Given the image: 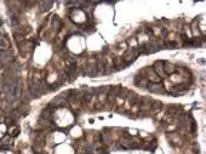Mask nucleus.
Returning a JSON list of instances; mask_svg holds the SVG:
<instances>
[{
  "instance_id": "1",
  "label": "nucleus",
  "mask_w": 206,
  "mask_h": 154,
  "mask_svg": "<svg viewBox=\"0 0 206 154\" xmlns=\"http://www.w3.org/2000/svg\"><path fill=\"white\" fill-rule=\"evenodd\" d=\"M164 61H156L155 63H154V66H153V70L155 72V74L159 76L160 79H165V78H167V75H166V73L164 72Z\"/></svg>"
},
{
  "instance_id": "2",
  "label": "nucleus",
  "mask_w": 206,
  "mask_h": 154,
  "mask_svg": "<svg viewBox=\"0 0 206 154\" xmlns=\"http://www.w3.org/2000/svg\"><path fill=\"white\" fill-rule=\"evenodd\" d=\"M40 82L38 79H34L33 83H31L29 85V92L33 95V97H39L41 95V90H40Z\"/></svg>"
},
{
  "instance_id": "3",
  "label": "nucleus",
  "mask_w": 206,
  "mask_h": 154,
  "mask_svg": "<svg viewBox=\"0 0 206 154\" xmlns=\"http://www.w3.org/2000/svg\"><path fill=\"white\" fill-rule=\"evenodd\" d=\"M136 58H137V55L134 52V50H129V51H126V52L124 53V56H123V61L125 62V64H130V63H132Z\"/></svg>"
},
{
  "instance_id": "4",
  "label": "nucleus",
  "mask_w": 206,
  "mask_h": 154,
  "mask_svg": "<svg viewBox=\"0 0 206 154\" xmlns=\"http://www.w3.org/2000/svg\"><path fill=\"white\" fill-rule=\"evenodd\" d=\"M147 89H148L150 92H153V94H165V92H166L161 84H153V83H152V84H148Z\"/></svg>"
},
{
  "instance_id": "5",
  "label": "nucleus",
  "mask_w": 206,
  "mask_h": 154,
  "mask_svg": "<svg viewBox=\"0 0 206 154\" xmlns=\"http://www.w3.org/2000/svg\"><path fill=\"white\" fill-rule=\"evenodd\" d=\"M147 72H148V78L150 79V82H153V84H160V78L155 74V72L153 70V68L148 67L147 68Z\"/></svg>"
},
{
  "instance_id": "6",
  "label": "nucleus",
  "mask_w": 206,
  "mask_h": 154,
  "mask_svg": "<svg viewBox=\"0 0 206 154\" xmlns=\"http://www.w3.org/2000/svg\"><path fill=\"white\" fill-rule=\"evenodd\" d=\"M51 107H61V106H66L67 104V100H64L63 97L61 96H57L55 97L52 101H51Z\"/></svg>"
},
{
  "instance_id": "7",
  "label": "nucleus",
  "mask_w": 206,
  "mask_h": 154,
  "mask_svg": "<svg viewBox=\"0 0 206 154\" xmlns=\"http://www.w3.org/2000/svg\"><path fill=\"white\" fill-rule=\"evenodd\" d=\"M90 152H92V153H95V154H106L105 152H103V147H102V143H99V142H96V143H93L92 144V147H91V150Z\"/></svg>"
},
{
  "instance_id": "8",
  "label": "nucleus",
  "mask_w": 206,
  "mask_h": 154,
  "mask_svg": "<svg viewBox=\"0 0 206 154\" xmlns=\"http://www.w3.org/2000/svg\"><path fill=\"white\" fill-rule=\"evenodd\" d=\"M164 64H165V66H164V72L166 73V75H167V74H173V73L176 72V66H175V64L169 63V62H165Z\"/></svg>"
},
{
  "instance_id": "9",
  "label": "nucleus",
  "mask_w": 206,
  "mask_h": 154,
  "mask_svg": "<svg viewBox=\"0 0 206 154\" xmlns=\"http://www.w3.org/2000/svg\"><path fill=\"white\" fill-rule=\"evenodd\" d=\"M85 74L89 75V76H96L98 73H97V69H96V66H89L84 69Z\"/></svg>"
},
{
  "instance_id": "10",
  "label": "nucleus",
  "mask_w": 206,
  "mask_h": 154,
  "mask_svg": "<svg viewBox=\"0 0 206 154\" xmlns=\"http://www.w3.org/2000/svg\"><path fill=\"white\" fill-rule=\"evenodd\" d=\"M52 113H53L52 108H51V107H47V108L43 109V112H41V118H43V119H47V120H50V119H51V114H52Z\"/></svg>"
},
{
  "instance_id": "11",
  "label": "nucleus",
  "mask_w": 206,
  "mask_h": 154,
  "mask_svg": "<svg viewBox=\"0 0 206 154\" xmlns=\"http://www.w3.org/2000/svg\"><path fill=\"white\" fill-rule=\"evenodd\" d=\"M17 111H18L22 115H27V114H28V112H29V106H28V104H26V103H24V104L22 103V104H20V106H18Z\"/></svg>"
},
{
  "instance_id": "12",
  "label": "nucleus",
  "mask_w": 206,
  "mask_h": 154,
  "mask_svg": "<svg viewBox=\"0 0 206 154\" xmlns=\"http://www.w3.org/2000/svg\"><path fill=\"white\" fill-rule=\"evenodd\" d=\"M21 95H22V86L20 84H17L15 86V90H14V96H15V98H20Z\"/></svg>"
},
{
  "instance_id": "13",
  "label": "nucleus",
  "mask_w": 206,
  "mask_h": 154,
  "mask_svg": "<svg viewBox=\"0 0 206 154\" xmlns=\"http://www.w3.org/2000/svg\"><path fill=\"white\" fill-rule=\"evenodd\" d=\"M102 142L106 144H109L112 142V137L108 133H102Z\"/></svg>"
},
{
  "instance_id": "14",
  "label": "nucleus",
  "mask_w": 206,
  "mask_h": 154,
  "mask_svg": "<svg viewBox=\"0 0 206 154\" xmlns=\"http://www.w3.org/2000/svg\"><path fill=\"white\" fill-rule=\"evenodd\" d=\"M51 5H52V2H43V3H41V6H43L41 10H43V11H47V10L50 9Z\"/></svg>"
},
{
  "instance_id": "15",
  "label": "nucleus",
  "mask_w": 206,
  "mask_h": 154,
  "mask_svg": "<svg viewBox=\"0 0 206 154\" xmlns=\"http://www.w3.org/2000/svg\"><path fill=\"white\" fill-rule=\"evenodd\" d=\"M52 24H53V27H55L56 30H60V28H61V21H60L57 17H55V18L52 20Z\"/></svg>"
},
{
  "instance_id": "16",
  "label": "nucleus",
  "mask_w": 206,
  "mask_h": 154,
  "mask_svg": "<svg viewBox=\"0 0 206 154\" xmlns=\"http://www.w3.org/2000/svg\"><path fill=\"white\" fill-rule=\"evenodd\" d=\"M15 40H16V43L18 45H21L24 41V35H22V34H15Z\"/></svg>"
},
{
  "instance_id": "17",
  "label": "nucleus",
  "mask_w": 206,
  "mask_h": 154,
  "mask_svg": "<svg viewBox=\"0 0 206 154\" xmlns=\"http://www.w3.org/2000/svg\"><path fill=\"white\" fill-rule=\"evenodd\" d=\"M161 107H163V103L161 102H155L154 104H152V111L153 112H156V111H159V109H161Z\"/></svg>"
},
{
  "instance_id": "18",
  "label": "nucleus",
  "mask_w": 206,
  "mask_h": 154,
  "mask_svg": "<svg viewBox=\"0 0 206 154\" xmlns=\"http://www.w3.org/2000/svg\"><path fill=\"white\" fill-rule=\"evenodd\" d=\"M20 117H21V113H20L18 111H12V112H11V119H12L14 121H15V120H18Z\"/></svg>"
},
{
  "instance_id": "19",
  "label": "nucleus",
  "mask_w": 206,
  "mask_h": 154,
  "mask_svg": "<svg viewBox=\"0 0 206 154\" xmlns=\"http://www.w3.org/2000/svg\"><path fill=\"white\" fill-rule=\"evenodd\" d=\"M111 89H112V86L107 85V86H103V88H101V89H99V91H101L103 95H106V94H108V92L111 91ZM102 94H101V95H102Z\"/></svg>"
},
{
  "instance_id": "20",
  "label": "nucleus",
  "mask_w": 206,
  "mask_h": 154,
  "mask_svg": "<svg viewBox=\"0 0 206 154\" xmlns=\"http://www.w3.org/2000/svg\"><path fill=\"white\" fill-rule=\"evenodd\" d=\"M0 46H3V47H8V46H9V41H8V39H5V38H0Z\"/></svg>"
},
{
  "instance_id": "21",
  "label": "nucleus",
  "mask_w": 206,
  "mask_h": 154,
  "mask_svg": "<svg viewBox=\"0 0 206 154\" xmlns=\"http://www.w3.org/2000/svg\"><path fill=\"white\" fill-rule=\"evenodd\" d=\"M6 100H8L9 102H11V101H14V100H16V98H15V96H14L12 94H10V95H6Z\"/></svg>"
},
{
  "instance_id": "22",
  "label": "nucleus",
  "mask_w": 206,
  "mask_h": 154,
  "mask_svg": "<svg viewBox=\"0 0 206 154\" xmlns=\"http://www.w3.org/2000/svg\"><path fill=\"white\" fill-rule=\"evenodd\" d=\"M18 132H20V130L16 127V129L11 130V136H17V135H18Z\"/></svg>"
},
{
  "instance_id": "23",
  "label": "nucleus",
  "mask_w": 206,
  "mask_h": 154,
  "mask_svg": "<svg viewBox=\"0 0 206 154\" xmlns=\"http://www.w3.org/2000/svg\"><path fill=\"white\" fill-rule=\"evenodd\" d=\"M5 123H6L8 125H11V124L14 123V120H12L11 118H6V119H5Z\"/></svg>"
}]
</instances>
